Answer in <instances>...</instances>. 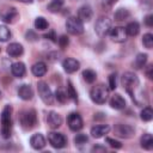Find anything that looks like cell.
Returning a JSON list of instances; mask_svg holds the SVG:
<instances>
[{
    "mask_svg": "<svg viewBox=\"0 0 153 153\" xmlns=\"http://www.w3.org/2000/svg\"><path fill=\"white\" fill-rule=\"evenodd\" d=\"M18 1H20V2H25V4H32L33 0H18Z\"/></svg>",
    "mask_w": 153,
    "mask_h": 153,
    "instance_id": "obj_45",
    "label": "cell"
},
{
    "mask_svg": "<svg viewBox=\"0 0 153 153\" xmlns=\"http://www.w3.org/2000/svg\"><path fill=\"white\" fill-rule=\"evenodd\" d=\"M18 96L20 99L23 100H30L32 97H33V91H32V87L27 84H24L22 85L19 88H18Z\"/></svg>",
    "mask_w": 153,
    "mask_h": 153,
    "instance_id": "obj_18",
    "label": "cell"
},
{
    "mask_svg": "<svg viewBox=\"0 0 153 153\" xmlns=\"http://www.w3.org/2000/svg\"><path fill=\"white\" fill-rule=\"evenodd\" d=\"M145 24L147 25V26H153V16L152 14H148L146 18H145Z\"/></svg>",
    "mask_w": 153,
    "mask_h": 153,
    "instance_id": "obj_42",
    "label": "cell"
},
{
    "mask_svg": "<svg viewBox=\"0 0 153 153\" xmlns=\"http://www.w3.org/2000/svg\"><path fill=\"white\" fill-rule=\"evenodd\" d=\"M110 106L115 110H122L126 108V100L124 98L121 96V94H114L111 98H110Z\"/></svg>",
    "mask_w": 153,
    "mask_h": 153,
    "instance_id": "obj_19",
    "label": "cell"
},
{
    "mask_svg": "<svg viewBox=\"0 0 153 153\" xmlns=\"http://www.w3.org/2000/svg\"><path fill=\"white\" fill-rule=\"evenodd\" d=\"M82 76H84V79H85L86 82L92 84V82H94V80H96V78H97V74H96V72L92 71V69H85V71L82 72Z\"/></svg>",
    "mask_w": 153,
    "mask_h": 153,
    "instance_id": "obj_29",
    "label": "cell"
},
{
    "mask_svg": "<svg viewBox=\"0 0 153 153\" xmlns=\"http://www.w3.org/2000/svg\"><path fill=\"white\" fill-rule=\"evenodd\" d=\"M105 141H106V143H109V146H111L112 148H121V147H122V143H121L120 141L115 140V139L106 137V139H105Z\"/></svg>",
    "mask_w": 153,
    "mask_h": 153,
    "instance_id": "obj_37",
    "label": "cell"
},
{
    "mask_svg": "<svg viewBox=\"0 0 153 153\" xmlns=\"http://www.w3.org/2000/svg\"><path fill=\"white\" fill-rule=\"evenodd\" d=\"M109 35H110V38L116 42V43H122L127 39V33H126V30L124 27L122 26H115V27H111L110 31H109Z\"/></svg>",
    "mask_w": 153,
    "mask_h": 153,
    "instance_id": "obj_10",
    "label": "cell"
},
{
    "mask_svg": "<svg viewBox=\"0 0 153 153\" xmlns=\"http://www.w3.org/2000/svg\"><path fill=\"white\" fill-rule=\"evenodd\" d=\"M11 72L16 78H23L26 73L25 65L23 62H14L11 66Z\"/></svg>",
    "mask_w": 153,
    "mask_h": 153,
    "instance_id": "obj_21",
    "label": "cell"
},
{
    "mask_svg": "<svg viewBox=\"0 0 153 153\" xmlns=\"http://www.w3.org/2000/svg\"><path fill=\"white\" fill-rule=\"evenodd\" d=\"M116 86V74H110L109 75V90H115Z\"/></svg>",
    "mask_w": 153,
    "mask_h": 153,
    "instance_id": "obj_38",
    "label": "cell"
},
{
    "mask_svg": "<svg viewBox=\"0 0 153 153\" xmlns=\"http://www.w3.org/2000/svg\"><path fill=\"white\" fill-rule=\"evenodd\" d=\"M44 37H45V38H49V39L53 41V42H57V36H56L55 31H49L48 33L44 35Z\"/></svg>",
    "mask_w": 153,
    "mask_h": 153,
    "instance_id": "obj_40",
    "label": "cell"
},
{
    "mask_svg": "<svg viewBox=\"0 0 153 153\" xmlns=\"http://www.w3.org/2000/svg\"><path fill=\"white\" fill-rule=\"evenodd\" d=\"M6 51L11 57H18L24 53V48H23V45L20 43H16L14 42V43H11L7 47Z\"/></svg>",
    "mask_w": 153,
    "mask_h": 153,
    "instance_id": "obj_20",
    "label": "cell"
},
{
    "mask_svg": "<svg viewBox=\"0 0 153 153\" xmlns=\"http://www.w3.org/2000/svg\"><path fill=\"white\" fill-rule=\"evenodd\" d=\"M92 16H93V11L91 8V6L88 5H84L79 8L78 11V18L84 23V22H90L92 19Z\"/></svg>",
    "mask_w": 153,
    "mask_h": 153,
    "instance_id": "obj_15",
    "label": "cell"
},
{
    "mask_svg": "<svg viewBox=\"0 0 153 153\" xmlns=\"http://www.w3.org/2000/svg\"><path fill=\"white\" fill-rule=\"evenodd\" d=\"M122 85L126 88V91L130 94L131 99L135 103H137V93H136V90L139 88V85H140V81H139L137 75L135 73H133V72H126L122 75Z\"/></svg>",
    "mask_w": 153,
    "mask_h": 153,
    "instance_id": "obj_1",
    "label": "cell"
},
{
    "mask_svg": "<svg viewBox=\"0 0 153 153\" xmlns=\"http://www.w3.org/2000/svg\"><path fill=\"white\" fill-rule=\"evenodd\" d=\"M62 67H63L65 72H67V73L71 74V73H74V72H76V71L79 69V67H80V62H79L78 60L73 59V57H68V59L63 60V62H62Z\"/></svg>",
    "mask_w": 153,
    "mask_h": 153,
    "instance_id": "obj_13",
    "label": "cell"
},
{
    "mask_svg": "<svg viewBox=\"0 0 153 153\" xmlns=\"http://www.w3.org/2000/svg\"><path fill=\"white\" fill-rule=\"evenodd\" d=\"M11 38V31L7 26L0 25V42H7Z\"/></svg>",
    "mask_w": 153,
    "mask_h": 153,
    "instance_id": "obj_31",
    "label": "cell"
},
{
    "mask_svg": "<svg viewBox=\"0 0 153 153\" xmlns=\"http://www.w3.org/2000/svg\"><path fill=\"white\" fill-rule=\"evenodd\" d=\"M37 90H38V94L39 98L42 99V102L47 105H51L54 103V94L50 90V87L48 86L47 82L44 81H39L37 84Z\"/></svg>",
    "mask_w": 153,
    "mask_h": 153,
    "instance_id": "obj_5",
    "label": "cell"
},
{
    "mask_svg": "<svg viewBox=\"0 0 153 153\" xmlns=\"http://www.w3.org/2000/svg\"><path fill=\"white\" fill-rule=\"evenodd\" d=\"M67 123L71 130L73 131H79L82 128V118L78 112H72L68 115Z\"/></svg>",
    "mask_w": 153,
    "mask_h": 153,
    "instance_id": "obj_9",
    "label": "cell"
},
{
    "mask_svg": "<svg viewBox=\"0 0 153 153\" xmlns=\"http://www.w3.org/2000/svg\"><path fill=\"white\" fill-rule=\"evenodd\" d=\"M11 114H12L11 105H6L1 112V136L5 139H8L11 136V129H12Z\"/></svg>",
    "mask_w": 153,
    "mask_h": 153,
    "instance_id": "obj_2",
    "label": "cell"
},
{
    "mask_svg": "<svg viewBox=\"0 0 153 153\" xmlns=\"http://www.w3.org/2000/svg\"><path fill=\"white\" fill-rule=\"evenodd\" d=\"M111 29V20L108 17H99L94 25V31L99 37H104Z\"/></svg>",
    "mask_w": 153,
    "mask_h": 153,
    "instance_id": "obj_7",
    "label": "cell"
},
{
    "mask_svg": "<svg viewBox=\"0 0 153 153\" xmlns=\"http://www.w3.org/2000/svg\"><path fill=\"white\" fill-rule=\"evenodd\" d=\"M18 17V11L16 7H5L0 11V18L5 23H13L14 19Z\"/></svg>",
    "mask_w": 153,
    "mask_h": 153,
    "instance_id": "obj_12",
    "label": "cell"
},
{
    "mask_svg": "<svg viewBox=\"0 0 153 153\" xmlns=\"http://www.w3.org/2000/svg\"><path fill=\"white\" fill-rule=\"evenodd\" d=\"M128 17H129V12H128L126 8H118V10L115 12V14H114L115 20H117V22H123V20H126Z\"/></svg>",
    "mask_w": 153,
    "mask_h": 153,
    "instance_id": "obj_27",
    "label": "cell"
},
{
    "mask_svg": "<svg viewBox=\"0 0 153 153\" xmlns=\"http://www.w3.org/2000/svg\"><path fill=\"white\" fill-rule=\"evenodd\" d=\"M63 2H65V0H51V2L48 5V10L51 13H56L62 8Z\"/></svg>",
    "mask_w": 153,
    "mask_h": 153,
    "instance_id": "obj_26",
    "label": "cell"
},
{
    "mask_svg": "<svg viewBox=\"0 0 153 153\" xmlns=\"http://www.w3.org/2000/svg\"><path fill=\"white\" fill-rule=\"evenodd\" d=\"M134 128L129 124H116L115 126V134L120 137H124V139H129L134 135Z\"/></svg>",
    "mask_w": 153,
    "mask_h": 153,
    "instance_id": "obj_11",
    "label": "cell"
},
{
    "mask_svg": "<svg viewBox=\"0 0 153 153\" xmlns=\"http://www.w3.org/2000/svg\"><path fill=\"white\" fill-rule=\"evenodd\" d=\"M45 139H44V136L42 135V134H39V133H37V134H33L32 136H31V139H30V145H31V147L33 148V149H42V148H44V146H45Z\"/></svg>",
    "mask_w": 153,
    "mask_h": 153,
    "instance_id": "obj_16",
    "label": "cell"
},
{
    "mask_svg": "<svg viewBox=\"0 0 153 153\" xmlns=\"http://www.w3.org/2000/svg\"><path fill=\"white\" fill-rule=\"evenodd\" d=\"M109 131H110V127L108 124H98V126H94V127L91 128V135L94 139L103 137Z\"/></svg>",
    "mask_w": 153,
    "mask_h": 153,
    "instance_id": "obj_17",
    "label": "cell"
},
{
    "mask_svg": "<svg viewBox=\"0 0 153 153\" xmlns=\"http://www.w3.org/2000/svg\"><path fill=\"white\" fill-rule=\"evenodd\" d=\"M92 152H106V148L104 147V146H94V147H92Z\"/></svg>",
    "mask_w": 153,
    "mask_h": 153,
    "instance_id": "obj_44",
    "label": "cell"
},
{
    "mask_svg": "<svg viewBox=\"0 0 153 153\" xmlns=\"http://www.w3.org/2000/svg\"><path fill=\"white\" fill-rule=\"evenodd\" d=\"M66 29L71 35L78 36L84 32V23L78 17H69L66 22Z\"/></svg>",
    "mask_w": 153,
    "mask_h": 153,
    "instance_id": "obj_6",
    "label": "cell"
},
{
    "mask_svg": "<svg viewBox=\"0 0 153 153\" xmlns=\"http://www.w3.org/2000/svg\"><path fill=\"white\" fill-rule=\"evenodd\" d=\"M19 122L24 129H26V130L32 129L37 123V116H36L35 110H25V111L20 112Z\"/></svg>",
    "mask_w": 153,
    "mask_h": 153,
    "instance_id": "obj_4",
    "label": "cell"
},
{
    "mask_svg": "<svg viewBox=\"0 0 153 153\" xmlns=\"http://www.w3.org/2000/svg\"><path fill=\"white\" fill-rule=\"evenodd\" d=\"M146 75H147L148 79H152V78H153V66H152V65L147 67V69H146Z\"/></svg>",
    "mask_w": 153,
    "mask_h": 153,
    "instance_id": "obj_43",
    "label": "cell"
},
{
    "mask_svg": "<svg viewBox=\"0 0 153 153\" xmlns=\"http://www.w3.org/2000/svg\"><path fill=\"white\" fill-rule=\"evenodd\" d=\"M67 96H68V98H71V99L74 100V102L78 100V93H76V91L74 90V86H73L72 81H68V82H67Z\"/></svg>",
    "mask_w": 153,
    "mask_h": 153,
    "instance_id": "obj_32",
    "label": "cell"
},
{
    "mask_svg": "<svg viewBox=\"0 0 153 153\" xmlns=\"http://www.w3.org/2000/svg\"><path fill=\"white\" fill-rule=\"evenodd\" d=\"M25 37H26V39L30 41V42H35V41H37V38H38V36L36 35V32H33L32 30H29V31L26 32Z\"/></svg>",
    "mask_w": 153,
    "mask_h": 153,
    "instance_id": "obj_39",
    "label": "cell"
},
{
    "mask_svg": "<svg viewBox=\"0 0 153 153\" xmlns=\"http://www.w3.org/2000/svg\"><path fill=\"white\" fill-rule=\"evenodd\" d=\"M124 30H126L127 36L135 37V36L139 33V31H140V25H139L137 22H130V23L127 24V26H126Z\"/></svg>",
    "mask_w": 153,
    "mask_h": 153,
    "instance_id": "obj_23",
    "label": "cell"
},
{
    "mask_svg": "<svg viewBox=\"0 0 153 153\" xmlns=\"http://www.w3.org/2000/svg\"><path fill=\"white\" fill-rule=\"evenodd\" d=\"M48 141L51 145V147L54 148H63L67 143V139L62 133H57V131H51L48 134Z\"/></svg>",
    "mask_w": 153,
    "mask_h": 153,
    "instance_id": "obj_8",
    "label": "cell"
},
{
    "mask_svg": "<svg viewBox=\"0 0 153 153\" xmlns=\"http://www.w3.org/2000/svg\"><path fill=\"white\" fill-rule=\"evenodd\" d=\"M108 96H109V88H106L102 84L92 87L90 92V97L92 102H94L96 104H104L108 99Z\"/></svg>",
    "mask_w": 153,
    "mask_h": 153,
    "instance_id": "obj_3",
    "label": "cell"
},
{
    "mask_svg": "<svg viewBox=\"0 0 153 153\" xmlns=\"http://www.w3.org/2000/svg\"><path fill=\"white\" fill-rule=\"evenodd\" d=\"M140 117H141V120L145 121V122L152 121V118H153V111H152V109H151L149 106L143 108V110H142L141 114H140Z\"/></svg>",
    "mask_w": 153,
    "mask_h": 153,
    "instance_id": "obj_30",
    "label": "cell"
},
{
    "mask_svg": "<svg viewBox=\"0 0 153 153\" xmlns=\"http://www.w3.org/2000/svg\"><path fill=\"white\" fill-rule=\"evenodd\" d=\"M116 2H117V0H102L103 6H104V7H106V8L112 7V6H114Z\"/></svg>",
    "mask_w": 153,
    "mask_h": 153,
    "instance_id": "obj_41",
    "label": "cell"
},
{
    "mask_svg": "<svg viewBox=\"0 0 153 153\" xmlns=\"http://www.w3.org/2000/svg\"><path fill=\"white\" fill-rule=\"evenodd\" d=\"M55 98L57 99V102H60V103H65V102L67 100V98H68V96H67V91H65L63 88H57L56 92H55Z\"/></svg>",
    "mask_w": 153,
    "mask_h": 153,
    "instance_id": "obj_33",
    "label": "cell"
},
{
    "mask_svg": "<svg viewBox=\"0 0 153 153\" xmlns=\"http://www.w3.org/2000/svg\"><path fill=\"white\" fill-rule=\"evenodd\" d=\"M146 63H147V54L140 53V54L136 55V57H135V60L133 62V66L136 69H141L142 67H145Z\"/></svg>",
    "mask_w": 153,
    "mask_h": 153,
    "instance_id": "obj_24",
    "label": "cell"
},
{
    "mask_svg": "<svg viewBox=\"0 0 153 153\" xmlns=\"http://www.w3.org/2000/svg\"><path fill=\"white\" fill-rule=\"evenodd\" d=\"M140 142H141V147L145 148V149H151V148L153 147V137H152V135L148 134V133H147V134H143V135L141 136Z\"/></svg>",
    "mask_w": 153,
    "mask_h": 153,
    "instance_id": "obj_25",
    "label": "cell"
},
{
    "mask_svg": "<svg viewBox=\"0 0 153 153\" xmlns=\"http://www.w3.org/2000/svg\"><path fill=\"white\" fill-rule=\"evenodd\" d=\"M47 123L51 129H57L62 124V117L57 112L50 111L48 114V117H47Z\"/></svg>",
    "mask_w": 153,
    "mask_h": 153,
    "instance_id": "obj_14",
    "label": "cell"
},
{
    "mask_svg": "<svg viewBox=\"0 0 153 153\" xmlns=\"http://www.w3.org/2000/svg\"><path fill=\"white\" fill-rule=\"evenodd\" d=\"M48 26H49V24H48V22H47L45 18H43V17H37V18L35 19V27H36L37 30L43 31V30H47Z\"/></svg>",
    "mask_w": 153,
    "mask_h": 153,
    "instance_id": "obj_28",
    "label": "cell"
},
{
    "mask_svg": "<svg viewBox=\"0 0 153 153\" xmlns=\"http://www.w3.org/2000/svg\"><path fill=\"white\" fill-rule=\"evenodd\" d=\"M142 43H143V45H145L147 49H152V47H153V35H152V33H146V35H143Z\"/></svg>",
    "mask_w": 153,
    "mask_h": 153,
    "instance_id": "obj_34",
    "label": "cell"
},
{
    "mask_svg": "<svg viewBox=\"0 0 153 153\" xmlns=\"http://www.w3.org/2000/svg\"><path fill=\"white\" fill-rule=\"evenodd\" d=\"M0 97H1V92H0Z\"/></svg>",
    "mask_w": 153,
    "mask_h": 153,
    "instance_id": "obj_46",
    "label": "cell"
},
{
    "mask_svg": "<svg viewBox=\"0 0 153 153\" xmlns=\"http://www.w3.org/2000/svg\"><path fill=\"white\" fill-rule=\"evenodd\" d=\"M57 43H59V45H60L62 49H65V48H67V45L69 44V39H68V37H67L66 35H62V36L59 37Z\"/></svg>",
    "mask_w": 153,
    "mask_h": 153,
    "instance_id": "obj_36",
    "label": "cell"
},
{
    "mask_svg": "<svg viewBox=\"0 0 153 153\" xmlns=\"http://www.w3.org/2000/svg\"><path fill=\"white\" fill-rule=\"evenodd\" d=\"M31 72L35 76H43L47 73V65L42 61L36 62L35 65H32L31 67Z\"/></svg>",
    "mask_w": 153,
    "mask_h": 153,
    "instance_id": "obj_22",
    "label": "cell"
},
{
    "mask_svg": "<svg viewBox=\"0 0 153 153\" xmlns=\"http://www.w3.org/2000/svg\"><path fill=\"white\" fill-rule=\"evenodd\" d=\"M87 141H88V137H87L86 134H78V135L74 137V142H75V145H78V146H81V145L86 143Z\"/></svg>",
    "mask_w": 153,
    "mask_h": 153,
    "instance_id": "obj_35",
    "label": "cell"
}]
</instances>
